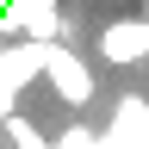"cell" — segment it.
I'll use <instances>...</instances> for the list:
<instances>
[{
    "label": "cell",
    "mask_w": 149,
    "mask_h": 149,
    "mask_svg": "<svg viewBox=\"0 0 149 149\" xmlns=\"http://www.w3.org/2000/svg\"><path fill=\"white\" fill-rule=\"evenodd\" d=\"M44 81L56 87V100L74 106V112H81L93 93H100V87H93V68L81 62V50H68L62 37H56V44H44Z\"/></svg>",
    "instance_id": "6da1fadb"
},
{
    "label": "cell",
    "mask_w": 149,
    "mask_h": 149,
    "mask_svg": "<svg viewBox=\"0 0 149 149\" xmlns=\"http://www.w3.org/2000/svg\"><path fill=\"white\" fill-rule=\"evenodd\" d=\"M0 130H6V137H13L19 149H50V137H44V130H37V124L25 118V112H6V124H0Z\"/></svg>",
    "instance_id": "277c9868"
},
{
    "label": "cell",
    "mask_w": 149,
    "mask_h": 149,
    "mask_svg": "<svg viewBox=\"0 0 149 149\" xmlns=\"http://www.w3.org/2000/svg\"><path fill=\"white\" fill-rule=\"evenodd\" d=\"M106 56V62H118V68H137L143 56H149V19H112V25H100V44H93Z\"/></svg>",
    "instance_id": "3957f363"
},
{
    "label": "cell",
    "mask_w": 149,
    "mask_h": 149,
    "mask_svg": "<svg viewBox=\"0 0 149 149\" xmlns=\"http://www.w3.org/2000/svg\"><path fill=\"white\" fill-rule=\"evenodd\" d=\"M143 19H149V0H143Z\"/></svg>",
    "instance_id": "5b68a950"
},
{
    "label": "cell",
    "mask_w": 149,
    "mask_h": 149,
    "mask_svg": "<svg viewBox=\"0 0 149 149\" xmlns=\"http://www.w3.org/2000/svg\"><path fill=\"white\" fill-rule=\"evenodd\" d=\"M0 25L19 31L25 44H56V31H62V6H56V0H6Z\"/></svg>",
    "instance_id": "7a4b0ae2"
}]
</instances>
